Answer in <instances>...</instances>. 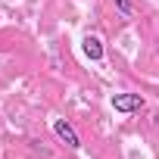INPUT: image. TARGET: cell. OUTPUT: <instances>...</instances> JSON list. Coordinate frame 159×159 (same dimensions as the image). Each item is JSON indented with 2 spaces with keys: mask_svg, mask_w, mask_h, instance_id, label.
I'll list each match as a JSON object with an SVG mask.
<instances>
[{
  "mask_svg": "<svg viewBox=\"0 0 159 159\" xmlns=\"http://www.w3.org/2000/svg\"><path fill=\"white\" fill-rule=\"evenodd\" d=\"M112 109L116 112H140L143 109V97L140 94H116L112 97Z\"/></svg>",
  "mask_w": 159,
  "mask_h": 159,
  "instance_id": "1",
  "label": "cell"
},
{
  "mask_svg": "<svg viewBox=\"0 0 159 159\" xmlns=\"http://www.w3.org/2000/svg\"><path fill=\"white\" fill-rule=\"evenodd\" d=\"M53 131H56V137H59V140H66V143H69L72 150H78V147H81V140H78L75 128H72V125H69L66 119H56V122H53Z\"/></svg>",
  "mask_w": 159,
  "mask_h": 159,
  "instance_id": "2",
  "label": "cell"
},
{
  "mask_svg": "<svg viewBox=\"0 0 159 159\" xmlns=\"http://www.w3.org/2000/svg\"><path fill=\"white\" fill-rule=\"evenodd\" d=\"M84 56H88V59H94V62H97V59H103V44H100L97 38H91V34L84 38Z\"/></svg>",
  "mask_w": 159,
  "mask_h": 159,
  "instance_id": "3",
  "label": "cell"
},
{
  "mask_svg": "<svg viewBox=\"0 0 159 159\" xmlns=\"http://www.w3.org/2000/svg\"><path fill=\"white\" fill-rule=\"evenodd\" d=\"M116 7H119L122 16H131V0H116Z\"/></svg>",
  "mask_w": 159,
  "mask_h": 159,
  "instance_id": "4",
  "label": "cell"
}]
</instances>
